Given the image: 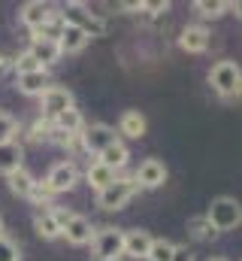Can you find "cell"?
Returning <instances> with one entry per match:
<instances>
[{
    "instance_id": "1",
    "label": "cell",
    "mask_w": 242,
    "mask_h": 261,
    "mask_svg": "<svg viewBox=\"0 0 242 261\" xmlns=\"http://www.w3.org/2000/svg\"><path fill=\"white\" fill-rule=\"evenodd\" d=\"M206 222L212 225L215 234H224V231H233L239 228L242 222V206L236 197H215L206 210Z\"/></svg>"
},
{
    "instance_id": "2",
    "label": "cell",
    "mask_w": 242,
    "mask_h": 261,
    "mask_svg": "<svg viewBox=\"0 0 242 261\" xmlns=\"http://www.w3.org/2000/svg\"><path fill=\"white\" fill-rule=\"evenodd\" d=\"M136 192H139V186L133 182V176H118V179L109 182L103 192H97V206L106 210V213L121 210V206H127V203L136 197Z\"/></svg>"
},
{
    "instance_id": "3",
    "label": "cell",
    "mask_w": 242,
    "mask_h": 261,
    "mask_svg": "<svg viewBox=\"0 0 242 261\" xmlns=\"http://www.w3.org/2000/svg\"><path fill=\"white\" fill-rule=\"evenodd\" d=\"M209 85L221 94V97H236L242 85V70L236 61H218L209 70Z\"/></svg>"
},
{
    "instance_id": "4",
    "label": "cell",
    "mask_w": 242,
    "mask_h": 261,
    "mask_svg": "<svg viewBox=\"0 0 242 261\" xmlns=\"http://www.w3.org/2000/svg\"><path fill=\"white\" fill-rule=\"evenodd\" d=\"M64 9H67V12H60V15H64V21H67V24L82 28L88 37H103V34H106L103 18H97L94 12H88V6H82V3H67Z\"/></svg>"
},
{
    "instance_id": "5",
    "label": "cell",
    "mask_w": 242,
    "mask_h": 261,
    "mask_svg": "<svg viewBox=\"0 0 242 261\" xmlns=\"http://www.w3.org/2000/svg\"><path fill=\"white\" fill-rule=\"evenodd\" d=\"M94 255L97 261H109V258H121V246H124V231L121 228H100L91 237Z\"/></svg>"
},
{
    "instance_id": "6",
    "label": "cell",
    "mask_w": 242,
    "mask_h": 261,
    "mask_svg": "<svg viewBox=\"0 0 242 261\" xmlns=\"http://www.w3.org/2000/svg\"><path fill=\"white\" fill-rule=\"evenodd\" d=\"M40 110H43V119H58L60 113L73 110V91L60 88V85H49L43 94H40Z\"/></svg>"
},
{
    "instance_id": "7",
    "label": "cell",
    "mask_w": 242,
    "mask_h": 261,
    "mask_svg": "<svg viewBox=\"0 0 242 261\" xmlns=\"http://www.w3.org/2000/svg\"><path fill=\"white\" fill-rule=\"evenodd\" d=\"M79 143H82L85 152L100 155L106 146L118 143V134H115V128H109V125H85L82 134H79Z\"/></svg>"
},
{
    "instance_id": "8",
    "label": "cell",
    "mask_w": 242,
    "mask_h": 261,
    "mask_svg": "<svg viewBox=\"0 0 242 261\" xmlns=\"http://www.w3.org/2000/svg\"><path fill=\"white\" fill-rule=\"evenodd\" d=\"M43 182L49 186L52 195L70 192V189H76V182H79V167H76L73 161H58V164L49 170V176H46Z\"/></svg>"
},
{
    "instance_id": "9",
    "label": "cell",
    "mask_w": 242,
    "mask_h": 261,
    "mask_svg": "<svg viewBox=\"0 0 242 261\" xmlns=\"http://www.w3.org/2000/svg\"><path fill=\"white\" fill-rule=\"evenodd\" d=\"M212 43V31L206 24H188L179 34V49L188 55H203Z\"/></svg>"
},
{
    "instance_id": "10",
    "label": "cell",
    "mask_w": 242,
    "mask_h": 261,
    "mask_svg": "<svg viewBox=\"0 0 242 261\" xmlns=\"http://www.w3.org/2000/svg\"><path fill=\"white\" fill-rule=\"evenodd\" d=\"M133 182H136L139 189H161V186L167 182V167H164V161H158V158H145V161L139 164Z\"/></svg>"
},
{
    "instance_id": "11",
    "label": "cell",
    "mask_w": 242,
    "mask_h": 261,
    "mask_svg": "<svg viewBox=\"0 0 242 261\" xmlns=\"http://www.w3.org/2000/svg\"><path fill=\"white\" fill-rule=\"evenodd\" d=\"M52 15H55V6H49V3H43V0H31V3H24V6L18 9L21 24H24V28H31V31L43 28Z\"/></svg>"
},
{
    "instance_id": "12",
    "label": "cell",
    "mask_w": 242,
    "mask_h": 261,
    "mask_svg": "<svg viewBox=\"0 0 242 261\" xmlns=\"http://www.w3.org/2000/svg\"><path fill=\"white\" fill-rule=\"evenodd\" d=\"M60 234L67 237V243H70V246H85V243H91V237H94V225H91V219H85V216H76V213H73Z\"/></svg>"
},
{
    "instance_id": "13",
    "label": "cell",
    "mask_w": 242,
    "mask_h": 261,
    "mask_svg": "<svg viewBox=\"0 0 242 261\" xmlns=\"http://www.w3.org/2000/svg\"><path fill=\"white\" fill-rule=\"evenodd\" d=\"M88 43H91V37L82 28H76V24H64V31H60V37H58L60 55H79V52H85Z\"/></svg>"
},
{
    "instance_id": "14",
    "label": "cell",
    "mask_w": 242,
    "mask_h": 261,
    "mask_svg": "<svg viewBox=\"0 0 242 261\" xmlns=\"http://www.w3.org/2000/svg\"><path fill=\"white\" fill-rule=\"evenodd\" d=\"M49 85H52V79H49V70H46V67H43V70H34V73L15 76V88H18L21 94H27V97H40Z\"/></svg>"
},
{
    "instance_id": "15",
    "label": "cell",
    "mask_w": 242,
    "mask_h": 261,
    "mask_svg": "<svg viewBox=\"0 0 242 261\" xmlns=\"http://www.w3.org/2000/svg\"><path fill=\"white\" fill-rule=\"evenodd\" d=\"M152 234L148 231H124V246H121V255H130V258H145L148 249H152Z\"/></svg>"
},
{
    "instance_id": "16",
    "label": "cell",
    "mask_w": 242,
    "mask_h": 261,
    "mask_svg": "<svg viewBox=\"0 0 242 261\" xmlns=\"http://www.w3.org/2000/svg\"><path fill=\"white\" fill-rule=\"evenodd\" d=\"M145 128H148V122H145V116H142L139 110H124V113H121L118 134L130 137V140H139V137H145Z\"/></svg>"
},
{
    "instance_id": "17",
    "label": "cell",
    "mask_w": 242,
    "mask_h": 261,
    "mask_svg": "<svg viewBox=\"0 0 242 261\" xmlns=\"http://www.w3.org/2000/svg\"><path fill=\"white\" fill-rule=\"evenodd\" d=\"M27 52L34 55V61L40 67H49V64H58L60 61V49H58V43H52V40H31Z\"/></svg>"
},
{
    "instance_id": "18",
    "label": "cell",
    "mask_w": 242,
    "mask_h": 261,
    "mask_svg": "<svg viewBox=\"0 0 242 261\" xmlns=\"http://www.w3.org/2000/svg\"><path fill=\"white\" fill-rule=\"evenodd\" d=\"M127 158H130V149H127V146H124L121 140H118V143H112V146H106V149H103V152L97 155V161H100L103 167L115 170V173H118L121 167L127 164Z\"/></svg>"
},
{
    "instance_id": "19",
    "label": "cell",
    "mask_w": 242,
    "mask_h": 261,
    "mask_svg": "<svg viewBox=\"0 0 242 261\" xmlns=\"http://www.w3.org/2000/svg\"><path fill=\"white\" fill-rule=\"evenodd\" d=\"M21 158H24V152L18 143H3L0 146V176H9L12 170H18Z\"/></svg>"
},
{
    "instance_id": "20",
    "label": "cell",
    "mask_w": 242,
    "mask_h": 261,
    "mask_svg": "<svg viewBox=\"0 0 242 261\" xmlns=\"http://www.w3.org/2000/svg\"><path fill=\"white\" fill-rule=\"evenodd\" d=\"M6 182H9V192H12V195L27 200V197H31V192H34V182H37V179H34L24 167H18V170H12V173L6 176Z\"/></svg>"
},
{
    "instance_id": "21",
    "label": "cell",
    "mask_w": 242,
    "mask_h": 261,
    "mask_svg": "<svg viewBox=\"0 0 242 261\" xmlns=\"http://www.w3.org/2000/svg\"><path fill=\"white\" fill-rule=\"evenodd\" d=\"M34 228H37V234L43 240L60 237V228H58V222H55V216H52V210H37L34 213Z\"/></svg>"
},
{
    "instance_id": "22",
    "label": "cell",
    "mask_w": 242,
    "mask_h": 261,
    "mask_svg": "<svg viewBox=\"0 0 242 261\" xmlns=\"http://www.w3.org/2000/svg\"><path fill=\"white\" fill-rule=\"evenodd\" d=\"M85 179H88V186L91 189H97V192H103L109 182H115L118 176H115V170H109V167H103L100 161H94L88 170H85Z\"/></svg>"
},
{
    "instance_id": "23",
    "label": "cell",
    "mask_w": 242,
    "mask_h": 261,
    "mask_svg": "<svg viewBox=\"0 0 242 261\" xmlns=\"http://www.w3.org/2000/svg\"><path fill=\"white\" fill-rule=\"evenodd\" d=\"M52 125L58 130H64V134H82V128H85V119H82V113L73 107V110H67V113H60L58 119H52Z\"/></svg>"
},
{
    "instance_id": "24",
    "label": "cell",
    "mask_w": 242,
    "mask_h": 261,
    "mask_svg": "<svg viewBox=\"0 0 242 261\" xmlns=\"http://www.w3.org/2000/svg\"><path fill=\"white\" fill-rule=\"evenodd\" d=\"M233 9V3H224V0H197L194 3V12L203 15V18H221Z\"/></svg>"
},
{
    "instance_id": "25",
    "label": "cell",
    "mask_w": 242,
    "mask_h": 261,
    "mask_svg": "<svg viewBox=\"0 0 242 261\" xmlns=\"http://www.w3.org/2000/svg\"><path fill=\"white\" fill-rule=\"evenodd\" d=\"M173 252H176V243L170 240H152V249H148V261H173Z\"/></svg>"
},
{
    "instance_id": "26",
    "label": "cell",
    "mask_w": 242,
    "mask_h": 261,
    "mask_svg": "<svg viewBox=\"0 0 242 261\" xmlns=\"http://www.w3.org/2000/svg\"><path fill=\"white\" fill-rule=\"evenodd\" d=\"M188 234H191L194 240H212V237H215V231H212V225L206 222V216L191 219V222H188Z\"/></svg>"
},
{
    "instance_id": "27",
    "label": "cell",
    "mask_w": 242,
    "mask_h": 261,
    "mask_svg": "<svg viewBox=\"0 0 242 261\" xmlns=\"http://www.w3.org/2000/svg\"><path fill=\"white\" fill-rule=\"evenodd\" d=\"M15 134H18V119L9 116V113H0V146L15 143Z\"/></svg>"
},
{
    "instance_id": "28",
    "label": "cell",
    "mask_w": 242,
    "mask_h": 261,
    "mask_svg": "<svg viewBox=\"0 0 242 261\" xmlns=\"http://www.w3.org/2000/svg\"><path fill=\"white\" fill-rule=\"evenodd\" d=\"M0 261H21V249H18L15 240L0 237Z\"/></svg>"
},
{
    "instance_id": "29",
    "label": "cell",
    "mask_w": 242,
    "mask_h": 261,
    "mask_svg": "<svg viewBox=\"0 0 242 261\" xmlns=\"http://www.w3.org/2000/svg\"><path fill=\"white\" fill-rule=\"evenodd\" d=\"M34 70H43V67L37 64V61H34V55H31V52L24 49V52H21V55L15 58V73L21 76V73H34Z\"/></svg>"
},
{
    "instance_id": "30",
    "label": "cell",
    "mask_w": 242,
    "mask_h": 261,
    "mask_svg": "<svg viewBox=\"0 0 242 261\" xmlns=\"http://www.w3.org/2000/svg\"><path fill=\"white\" fill-rule=\"evenodd\" d=\"M173 261H194V255H191V249H188V246H176Z\"/></svg>"
},
{
    "instance_id": "31",
    "label": "cell",
    "mask_w": 242,
    "mask_h": 261,
    "mask_svg": "<svg viewBox=\"0 0 242 261\" xmlns=\"http://www.w3.org/2000/svg\"><path fill=\"white\" fill-rule=\"evenodd\" d=\"M0 237H3V219H0Z\"/></svg>"
},
{
    "instance_id": "32",
    "label": "cell",
    "mask_w": 242,
    "mask_h": 261,
    "mask_svg": "<svg viewBox=\"0 0 242 261\" xmlns=\"http://www.w3.org/2000/svg\"><path fill=\"white\" fill-rule=\"evenodd\" d=\"M209 261H227V258H209Z\"/></svg>"
},
{
    "instance_id": "33",
    "label": "cell",
    "mask_w": 242,
    "mask_h": 261,
    "mask_svg": "<svg viewBox=\"0 0 242 261\" xmlns=\"http://www.w3.org/2000/svg\"><path fill=\"white\" fill-rule=\"evenodd\" d=\"M0 70H3V55H0Z\"/></svg>"
},
{
    "instance_id": "34",
    "label": "cell",
    "mask_w": 242,
    "mask_h": 261,
    "mask_svg": "<svg viewBox=\"0 0 242 261\" xmlns=\"http://www.w3.org/2000/svg\"><path fill=\"white\" fill-rule=\"evenodd\" d=\"M109 261H121V258H109Z\"/></svg>"
}]
</instances>
